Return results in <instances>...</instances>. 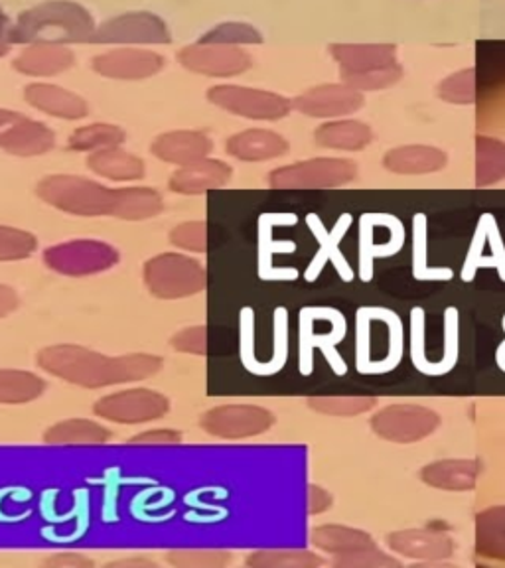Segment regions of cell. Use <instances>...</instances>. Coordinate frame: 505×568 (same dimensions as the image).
Returning a JSON list of instances; mask_svg holds the SVG:
<instances>
[{
    "label": "cell",
    "instance_id": "obj_1",
    "mask_svg": "<svg viewBox=\"0 0 505 568\" xmlns=\"http://www.w3.org/2000/svg\"><path fill=\"white\" fill-rule=\"evenodd\" d=\"M38 365L63 382L99 389L151 377L162 369V357L149 354L109 357L88 347L52 346L38 354Z\"/></svg>",
    "mask_w": 505,
    "mask_h": 568
},
{
    "label": "cell",
    "instance_id": "obj_2",
    "mask_svg": "<svg viewBox=\"0 0 505 568\" xmlns=\"http://www.w3.org/2000/svg\"><path fill=\"white\" fill-rule=\"evenodd\" d=\"M95 20L73 0H46L22 10L10 27V42L28 44H91Z\"/></svg>",
    "mask_w": 505,
    "mask_h": 568
},
{
    "label": "cell",
    "instance_id": "obj_3",
    "mask_svg": "<svg viewBox=\"0 0 505 568\" xmlns=\"http://www.w3.org/2000/svg\"><path fill=\"white\" fill-rule=\"evenodd\" d=\"M380 334H375L373 306L360 308L355 318V369L364 375L395 372L405 352V334L400 314L383 306H380Z\"/></svg>",
    "mask_w": 505,
    "mask_h": 568
},
{
    "label": "cell",
    "instance_id": "obj_4",
    "mask_svg": "<svg viewBox=\"0 0 505 568\" xmlns=\"http://www.w3.org/2000/svg\"><path fill=\"white\" fill-rule=\"evenodd\" d=\"M342 80L357 91L390 88L401 78L395 45H330Z\"/></svg>",
    "mask_w": 505,
    "mask_h": 568
},
{
    "label": "cell",
    "instance_id": "obj_5",
    "mask_svg": "<svg viewBox=\"0 0 505 568\" xmlns=\"http://www.w3.org/2000/svg\"><path fill=\"white\" fill-rule=\"evenodd\" d=\"M36 192L46 204L71 215H113L115 207V190L88 178L55 174L44 178L36 187Z\"/></svg>",
    "mask_w": 505,
    "mask_h": 568
},
{
    "label": "cell",
    "instance_id": "obj_6",
    "mask_svg": "<svg viewBox=\"0 0 505 568\" xmlns=\"http://www.w3.org/2000/svg\"><path fill=\"white\" fill-rule=\"evenodd\" d=\"M144 283L156 298L174 301L202 293L208 286V273L195 258L164 253L144 263Z\"/></svg>",
    "mask_w": 505,
    "mask_h": 568
},
{
    "label": "cell",
    "instance_id": "obj_7",
    "mask_svg": "<svg viewBox=\"0 0 505 568\" xmlns=\"http://www.w3.org/2000/svg\"><path fill=\"white\" fill-rule=\"evenodd\" d=\"M172 42L170 27L154 12L131 10L98 24L91 44L162 45Z\"/></svg>",
    "mask_w": 505,
    "mask_h": 568
},
{
    "label": "cell",
    "instance_id": "obj_8",
    "mask_svg": "<svg viewBox=\"0 0 505 568\" xmlns=\"http://www.w3.org/2000/svg\"><path fill=\"white\" fill-rule=\"evenodd\" d=\"M357 176V166L350 160L314 159L273 170L269 184L275 190H326L344 186Z\"/></svg>",
    "mask_w": 505,
    "mask_h": 568
},
{
    "label": "cell",
    "instance_id": "obj_9",
    "mask_svg": "<svg viewBox=\"0 0 505 568\" xmlns=\"http://www.w3.org/2000/svg\"><path fill=\"white\" fill-rule=\"evenodd\" d=\"M208 101L231 115L251 121H279L293 111V101L266 89L243 85H213L208 89Z\"/></svg>",
    "mask_w": 505,
    "mask_h": 568
},
{
    "label": "cell",
    "instance_id": "obj_10",
    "mask_svg": "<svg viewBox=\"0 0 505 568\" xmlns=\"http://www.w3.org/2000/svg\"><path fill=\"white\" fill-rule=\"evenodd\" d=\"M405 245L403 223L385 213H367L360 220V278L372 283L377 258L395 257Z\"/></svg>",
    "mask_w": 505,
    "mask_h": 568
},
{
    "label": "cell",
    "instance_id": "obj_11",
    "mask_svg": "<svg viewBox=\"0 0 505 568\" xmlns=\"http://www.w3.org/2000/svg\"><path fill=\"white\" fill-rule=\"evenodd\" d=\"M44 263L60 275H95L119 263V251L103 241H68L46 248Z\"/></svg>",
    "mask_w": 505,
    "mask_h": 568
},
{
    "label": "cell",
    "instance_id": "obj_12",
    "mask_svg": "<svg viewBox=\"0 0 505 568\" xmlns=\"http://www.w3.org/2000/svg\"><path fill=\"white\" fill-rule=\"evenodd\" d=\"M370 425L373 433L385 440L411 444L433 435L441 425V417L433 408L400 403L377 410Z\"/></svg>",
    "mask_w": 505,
    "mask_h": 568
},
{
    "label": "cell",
    "instance_id": "obj_13",
    "mask_svg": "<svg viewBox=\"0 0 505 568\" xmlns=\"http://www.w3.org/2000/svg\"><path fill=\"white\" fill-rule=\"evenodd\" d=\"M178 63L184 70L205 75V78H220L230 80L251 70L253 58L240 45L205 44L195 42L178 52Z\"/></svg>",
    "mask_w": 505,
    "mask_h": 568
},
{
    "label": "cell",
    "instance_id": "obj_14",
    "mask_svg": "<svg viewBox=\"0 0 505 568\" xmlns=\"http://www.w3.org/2000/svg\"><path fill=\"white\" fill-rule=\"evenodd\" d=\"M170 403L164 395L151 389H129L107 395L93 405L98 417L123 423V425H141L166 417Z\"/></svg>",
    "mask_w": 505,
    "mask_h": 568
},
{
    "label": "cell",
    "instance_id": "obj_15",
    "mask_svg": "<svg viewBox=\"0 0 505 568\" xmlns=\"http://www.w3.org/2000/svg\"><path fill=\"white\" fill-rule=\"evenodd\" d=\"M91 68L107 80L142 81L151 80L164 70L166 60L154 50L139 45H119L113 50L98 53L91 60Z\"/></svg>",
    "mask_w": 505,
    "mask_h": 568
},
{
    "label": "cell",
    "instance_id": "obj_16",
    "mask_svg": "<svg viewBox=\"0 0 505 568\" xmlns=\"http://www.w3.org/2000/svg\"><path fill=\"white\" fill-rule=\"evenodd\" d=\"M55 146V134L44 123L0 109V149L20 159L40 156Z\"/></svg>",
    "mask_w": 505,
    "mask_h": 568
},
{
    "label": "cell",
    "instance_id": "obj_17",
    "mask_svg": "<svg viewBox=\"0 0 505 568\" xmlns=\"http://www.w3.org/2000/svg\"><path fill=\"white\" fill-rule=\"evenodd\" d=\"M275 417L255 405H223L208 410L200 425L208 435L218 438H249L266 433Z\"/></svg>",
    "mask_w": 505,
    "mask_h": 568
},
{
    "label": "cell",
    "instance_id": "obj_18",
    "mask_svg": "<svg viewBox=\"0 0 505 568\" xmlns=\"http://www.w3.org/2000/svg\"><path fill=\"white\" fill-rule=\"evenodd\" d=\"M479 268H496L499 281L505 283V243L502 233L497 230L494 215H482L478 227L472 237L471 248L462 265L461 278L464 283H472Z\"/></svg>",
    "mask_w": 505,
    "mask_h": 568
},
{
    "label": "cell",
    "instance_id": "obj_19",
    "mask_svg": "<svg viewBox=\"0 0 505 568\" xmlns=\"http://www.w3.org/2000/svg\"><path fill=\"white\" fill-rule=\"evenodd\" d=\"M364 105L362 91L350 88L346 83L340 85H319L309 89L294 99L293 106L306 116L316 119H334V116L350 115Z\"/></svg>",
    "mask_w": 505,
    "mask_h": 568
},
{
    "label": "cell",
    "instance_id": "obj_20",
    "mask_svg": "<svg viewBox=\"0 0 505 568\" xmlns=\"http://www.w3.org/2000/svg\"><path fill=\"white\" fill-rule=\"evenodd\" d=\"M387 547L407 559L425 562L451 559L454 555L453 537L448 532L435 529H405L391 532L387 537Z\"/></svg>",
    "mask_w": 505,
    "mask_h": 568
},
{
    "label": "cell",
    "instance_id": "obj_21",
    "mask_svg": "<svg viewBox=\"0 0 505 568\" xmlns=\"http://www.w3.org/2000/svg\"><path fill=\"white\" fill-rule=\"evenodd\" d=\"M75 65V53L70 45L28 44L12 60V68L27 78H55Z\"/></svg>",
    "mask_w": 505,
    "mask_h": 568
},
{
    "label": "cell",
    "instance_id": "obj_22",
    "mask_svg": "<svg viewBox=\"0 0 505 568\" xmlns=\"http://www.w3.org/2000/svg\"><path fill=\"white\" fill-rule=\"evenodd\" d=\"M24 101L44 115L63 119V121H80L89 115L85 99L75 91L53 85V83H30L24 88Z\"/></svg>",
    "mask_w": 505,
    "mask_h": 568
},
{
    "label": "cell",
    "instance_id": "obj_23",
    "mask_svg": "<svg viewBox=\"0 0 505 568\" xmlns=\"http://www.w3.org/2000/svg\"><path fill=\"white\" fill-rule=\"evenodd\" d=\"M231 174L233 170L230 164L208 156V159L198 160L194 164L180 166L170 178L169 187L174 194H205L230 184Z\"/></svg>",
    "mask_w": 505,
    "mask_h": 568
},
{
    "label": "cell",
    "instance_id": "obj_24",
    "mask_svg": "<svg viewBox=\"0 0 505 568\" xmlns=\"http://www.w3.org/2000/svg\"><path fill=\"white\" fill-rule=\"evenodd\" d=\"M151 151L156 159L180 169L208 159L212 154L213 142L208 134L200 131H172L156 136Z\"/></svg>",
    "mask_w": 505,
    "mask_h": 568
},
{
    "label": "cell",
    "instance_id": "obj_25",
    "mask_svg": "<svg viewBox=\"0 0 505 568\" xmlns=\"http://www.w3.org/2000/svg\"><path fill=\"white\" fill-rule=\"evenodd\" d=\"M225 151L233 159L243 162H265V160L279 159L289 152V142L281 134L266 131V129H249L233 134Z\"/></svg>",
    "mask_w": 505,
    "mask_h": 568
},
{
    "label": "cell",
    "instance_id": "obj_26",
    "mask_svg": "<svg viewBox=\"0 0 505 568\" xmlns=\"http://www.w3.org/2000/svg\"><path fill=\"white\" fill-rule=\"evenodd\" d=\"M311 541L316 549L334 557H350L364 550L380 549L370 532L342 525H322L312 529Z\"/></svg>",
    "mask_w": 505,
    "mask_h": 568
},
{
    "label": "cell",
    "instance_id": "obj_27",
    "mask_svg": "<svg viewBox=\"0 0 505 568\" xmlns=\"http://www.w3.org/2000/svg\"><path fill=\"white\" fill-rule=\"evenodd\" d=\"M482 464L478 460H441L421 470V479L433 488L446 491H471L478 481Z\"/></svg>",
    "mask_w": 505,
    "mask_h": 568
},
{
    "label": "cell",
    "instance_id": "obj_28",
    "mask_svg": "<svg viewBox=\"0 0 505 568\" xmlns=\"http://www.w3.org/2000/svg\"><path fill=\"white\" fill-rule=\"evenodd\" d=\"M88 166L99 176L113 182H134L144 178V162L137 154L123 151L121 146L91 152Z\"/></svg>",
    "mask_w": 505,
    "mask_h": 568
},
{
    "label": "cell",
    "instance_id": "obj_29",
    "mask_svg": "<svg viewBox=\"0 0 505 568\" xmlns=\"http://www.w3.org/2000/svg\"><path fill=\"white\" fill-rule=\"evenodd\" d=\"M385 169L395 174H431L446 166V154L433 146H401L385 154Z\"/></svg>",
    "mask_w": 505,
    "mask_h": 568
},
{
    "label": "cell",
    "instance_id": "obj_30",
    "mask_svg": "<svg viewBox=\"0 0 505 568\" xmlns=\"http://www.w3.org/2000/svg\"><path fill=\"white\" fill-rule=\"evenodd\" d=\"M164 210V200L154 187H119L115 190L113 217L124 222L151 220Z\"/></svg>",
    "mask_w": 505,
    "mask_h": 568
},
{
    "label": "cell",
    "instance_id": "obj_31",
    "mask_svg": "<svg viewBox=\"0 0 505 568\" xmlns=\"http://www.w3.org/2000/svg\"><path fill=\"white\" fill-rule=\"evenodd\" d=\"M476 555L505 560V506L488 507L476 515Z\"/></svg>",
    "mask_w": 505,
    "mask_h": 568
},
{
    "label": "cell",
    "instance_id": "obj_32",
    "mask_svg": "<svg viewBox=\"0 0 505 568\" xmlns=\"http://www.w3.org/2000/svg\"><path fill=\"white\" fill-rule=\"evenodd\" d=\"M314 141L334 151H362L372 142V129L360 121H332L316 129Z\"/></svg>",
    "mask_w": 505,
    "mask_h": 568
},
{
    "label": "cell",
    "instance_id": "obj_33",
    "mask_svg": "<svg viewBox=\"0 0 505 568\" xmlns=\"http://www.w3.org/2000/svg\"><path fill=\"white\" fill-rule=\"evenodd\" d=\"M411 271H413V276L423 283H448L454 278L453 268L433 266L428 263V225H426V217L423 213H417L413 220Z\"/></svg>",
    "mask_w": 505,
    "mask_h": 568
},
{
    "label": "cell",
    "instance_id": "obj_34",
    "mask_svg": "<svg viewBox=\"0 0 505 568\" xmlns=\"http://www.w3.org/2000/svg\"><path fill=\"white\" fill-rule=\"evenodd\" d=\"M111 433L105 426L98 425L88 418H70L46 430L44 443L48 444H105Z\"/></svg>",
    "mask_w": 505,
    "mask_h": 568
},
{
    "label": "cell",
    "instance_id": "obj_35",
    "mask_svg": "<svg viewBox=\"0 0 505 568\" xmlns=\"http://www.w3.org/2000/svg\"><path fill=\"white\" fill-rule=\"evenodd\" d=\"M46 390L44 379L30 372L0 369V403L22 405L42 397Z\"/></svg>",
    "mask_w": 505,
    "mask_h": 568
},
{
    "label": "cell",
    "instance_id": "obj_36",
    "mask_svg": "<svg viewBox=\"0 0 505 568\" xmlns=\"http://www.w3.org/2000/svg\"><path fill=\"white\" fill-rule=\"evenodd\" d=\"M127 134L121 126L109 123H93L80 126L71 134L68 146L75 152H98L109 146H121Z\"/></svg>",
    "mask_w": 505,
    "mask_h": 568
},
{
    "label": "cell",
    "instance_id": "obj_37",
    "mask_svg": "<svg viewBox=\"0 0 505 568\" xmlns=\"http://www.w3.org/2000/svg\"><path fill=\"white\" fill-rule=\"evenodd\" d=\"M505 178V144L489 136L476 141V182L478 186L496 184Z\"/></svg>",
    "mask_w": 505,
    "mask_h": 568
},
{
    "label": "cell",
    "instance_id": "obj_38",
    "mask_svg": "<svg viewBox=\"0 0 505 568\" xmlns=\"http://www.w3.org/2000/svg\"><path fill=\"white\" fill-rule=\"evenodd\" d=\"M326 560L309 550H255L248 559L251 568H316Z\"/></svg>",
    "mask_w": 505,
    "mask_h": 568
},
{
    "label": "cell",
    "instance_id": "obj_39",
    "mask_svg": "<svg viewBox=\"0 0 505 568\" xmlns=\"http://www.w3.org/2000/svg\"><path fill=\"white\" fill-rule=\"evenodd\" d=\"M461 357V312L456 306L444 311V355L441 362H433V377H443L453 372Z\"/></svg>",
    "mask_w": 505,
    "mask_h": 568
},
{
    "label": "cell",
    "instance_id": "obj_40",
    "mask_svg": "<svg viewBox=\"0 0 505 568\" xmlns=\"http://www.w3.org/2000/svg\"><path fill=\"white\" fill-rule=\"evenodd\" d=\"M198 42L243 48V45L261 44L263 34L259 32V28L249 24V22H222L218 27L210 28Z\"/></svg>",
    "mask_w": 505,
    "mask_h": 568
},
{
    "label": "cell",
    "instance_id": "obj_41",
    "mask_svg": "<svg viewBox=\"0 0 505 568\" xmlns=\"http://www.w3.org/2000/svg\"><path fill=\"white\" fill-rule=\"evenodd\" d=\"M350 222H352V217L350 215H344L340 223H337L336 233L332 235V240H330V235H326L322 227H319L320 235H322V251H320L319 258L314 261V266L311 268V278H314V275H319L320 268L324 266L326 261H332L334 265H336V271L340 273V276L344 278V281H352L354 278V271L350 268V263H347L344 255L337 251V241L342 240V235L346 233L347 227H350Z\"/></svg>",
    "mask_w": 505,
    "mask_h": 568
},
{
    "label": "cell",
    "instance_id": "obj_42",
    "mask_svg": "<svg viewBox=\"0 0 505 568\" xmlns=\"http://www.w3.org/2000/svg\"><path fill=\"white\" fill-rule=\"evenodd\" d=\"M377 405V399L373 397H311L309 407L316 410L320 415H330V417H357L365 410H372Z\"/></svg>",
    "mask_w": 505,
    "mask_h": 568
},
{
    "label": "cell",
    "instance_id": "obj_43",
    "mask_svg": "<svg viewBox=\"0 0 505 568\" xmlns=\"http://www.w3.org/2000/svg\"><path fill=\"white\" fill-rule=\"evenodd\" d=\"M170 565L180 568H222L230 565L233 557L230 550H170L166 555Z\"/></svg>",
    "mask_w": 505,
    "mask_h": 568
},
{
    "label": "cell",
    "instance_id": "obj_44",
    "mask_svg": "<svg viewBox=\"0 0 505 568\" xmlns=\"http://www.w3.org/2000/svg\"><path fill=\"white\" fill-rule=\"evenodd\" d=\"M426 314L421 306L411 311V364L426 377H433V362L425 352Z\"/></svg>",
    "mask_w": 505,
    "mask_h": 568
},
{
    "label": "cell",
    "instance_id": "obj_45",
    "mask_svg": "<svg viewBox=\"0 0 505 568\" xmlns=\"http://www.w3.org/2000/svg\"><path fill=\"white\" fill-rule=\"evenodd\" d=\"M36 237L32 233L17 227L0 225V261H20L36 251Z\"/></svg>",
    "mask_w": 505,
    "mask_h": 568
},
{
    "label": "cell",
    "instance_id": "obj_46",
    "mask_svg": "<svg viewBox=\"0 0 505 568\" xmlns=\"http://www.w3.org/2000/svg\"><path fill=\"white\" fill-rule=\"evenodd\" d=\"M170 241L176 247L194 251V253H205L208 251V225L205 222L180 223L170 231Z\"/></svg>",
    "mask_w": 505,
    "mask_h": 568
},
{
    "label": "cell",
    "instance_id": "obj_47",
    "mask_svg": "<svg viewBox=\"0 0 505 568\" xmlns=\"http://www.w3.org/2000/svg\"><path fill=\"white\" fill-rule=\"evenodd\" d=\"M332 565L336 568H401L403 562L390 557L382 549L364 550L350 557H334Z\"/></svg>",
    "mask_w": 505,
    "mask_h": 568
},
{
    "label": "cell",
    "instance_id": "obj_48",
    "mask_svg": "<svg viewBox=\"0 0 505 568\" xmlns=\"http://www.w3.org/2000/svg\"><path fill=\"white\" fill-rule=\"evenodd\" d=\"M472 71H462L448 81H444L438 89V98L446 99L451 103H472L474 95V80H471Z\"/></svg>",
    "mask_w": 505,
    "mask_h": 568
},
{
    "label": "cell",
    "instance_id": "obj_49",
    "mask_svg": "<svg viewBox=\"0 0 505 568\" xmlns=\"http://www.w3.org/2000/svg\"><path fill=\"white\" fill-rule=\"evenodd\" d=\"M172 347L180 354H208V328L194 326V328L182 329L176 336L170 339Z\"/></svg>",
    "mask_w": 505,
    "mask_h": 568
},
{
    "label": "cell",
    "instance_id": "obj_50",
    "mask_svg": "<svg viewBox=\"0 0 505 568\" xmlns=\"http://www.w3.org/2000/svg\"><path fill=\"white\" fill-rule=\"evenodd\" d=\"M182 435L176 430H147L141 435L131 436L129 444H180Z\"/></svg>",
    "mask_w": 505,
    "mask_h": 568
},
{
    "label": "cell",
    "instance_id": "obj_51",
    "mask_svg": "<svg viewBox=\"0 0 505 568\" xmlns=\"http://www.w3.org/2000/svg\"><path fill=\"white\" fill-rule=\"evenodd\" d=\"M332 501L334 499L326 489L320 488V486H309V506H306L309 514L319 515L329 511Z\"/></svg>",
    "mask_w": 505,
    "mask_h": 568
},
{
    "label": "cell",
    "instance_id": "obj_52",
    "mask_svg": "<svg viewBox=\"0 0 505 568\" xmlns=\"http://www.w3.org/2000/svg\"><path fill=\"white\" fill-rule=\"evenodd\" d=\"M48 568H88L93 567V560L81 555H58V557H50L42 562Z\"/></svg>",
    "mask_w": 505,
    "mask_h": 568
},
{
    "label": "cell",
    "instance_id": "obj_53",
    "mask_svg": "<svg viewBox=\"0 0 505 568\" xmlns=\"http://www.w3.org/2000/svg\"><path fill=\"white\" fill-rule=\"evenodd\" d=\"M18 306V294L10 288L0 284V318L9 316L10 312L17 311Z\"/></svg>",
    "mask_w": 505,
    "mask_h": 568
},
{
    "label": "cell",
    "instance_id": "obj_54",
    "mask_svg": "<svg viewBox=\"0 0 505 568\" xmlns=\"http://www.w3.org/2000/svg\"><path fill=\"white\" fill-rule=\"evenodd\" d=\"M111 568H154L156 562L151 559H123L109 562Z\"/></svg>",
    "mask_w": 505,
    "mask_h": 568
},
{
    "label": "cell",
    "instance_id": "obj_55",
    "mask_svg": "<svg viewBox=\"0 0 505 568\" xmlns=\"http://www.w3.org/2000/svg\"><path fill=\"white\" fill-rule=\"evenodd\" d=\"M12 42H10L9 38H0V58H4V55H9L10 50H12Z\"/></svg>",
    "mask_w": 505,
    "mask_h": 568
},
{
    "label": "cell",
    "instance_id": "obj_56",
    "mask_svg": "<svg viewBox=\"0 0 505 568\" xmlns=\"http://www.w3.org/2000/svg\"><path fill=\"white\" fill-rule=\"evenodd\" d=\"M502 328H504V334H505V314H504V318H502ZM502 359H505V339H504V342H502V344H499V347H497L496 364H497V362H502Z\"/></svg>",
    "mask_w": 505,
    "mask_h": 568
}]
</instances>
